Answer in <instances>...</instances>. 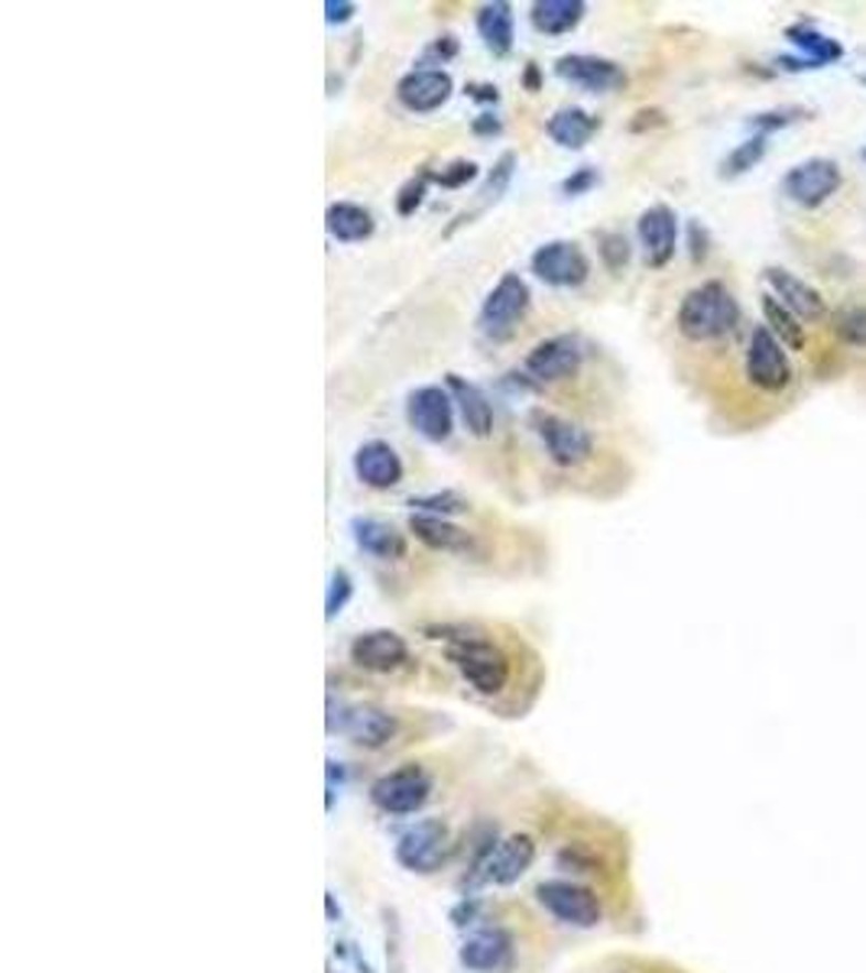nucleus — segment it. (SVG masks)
<instances>
[{
    "label": "nucleus",
    "mask_w": 866,
    "mask_h": 973,
    "mask_svg": "<svg viewBox=\"0 0 866 973\" xmlns=\"http://www.w3.org/2000/svg\"><path fill=\"white\" fill-rule=\"evenodd\" d=\"M526 85H529L532 91L539 88V68H535V65H529V68H526Z\"/></svg>",
    "instance_id": "47"
},
{
    "label": "nucleus",
    "mask_w": 866,
    "mask_h": 973,
    "mask_svg": "<svg viewBox=\"0 0 866 973\" xmlns=\"http://www.w3.org/2000/svg\"><path fill=\"white\" fill-rule=\"evenodd\" d=\"M535 899L549 916L572 925V928H594L604 918L600 896L591 886H581L575 879H545V883H539Z\"/></svg>",
    "instance_id": "6"
},
{
    "label": "nucleus",
    "mask_w": 866,
    "mask_h": 973,
    "mask_svg": "<svg viewBox=\"0 0 866 973\" xmlns=\"http://www.w3.org/2000/svg\"><path fill=\"white\" fill-rule=\"evenodd\" d=\"M467 95L474 101H484V105H497L500 101V91L494 85H467Z\"/></svg>",
    "instance_id": "44"
},
{
    "label": "nucleus",
    "mask_w": 866,
    "mask_h": 973,
    "mask_svg": "<svg viewBox=\"0 0 866 973\" xmlns=\"http://www.w3.org/2000/svg\"><path fill=\"white\" fill-rule=\"evenodd\" d=\"M409 532L429 545L432 552H452V555H474L477 552V539L470 532H464L462 526L442 519V516L412 513L409 519Z\"/></svg>",
    "instance_id": "24"
},
{
    "label": "nucleus",
    "mask_w": 866,
    "mask_h": 973,
    "mask_svg": "<svg viewBox=\"0 0 866 973\" xmlns=\"http://www.w3.org/2000/svg\"><path fill=\"white\" fill-rule=\"evenodd\" d=\"M762 156H766V137H750V140H744L740 147H734V150L724 156L721 175H724V179L744 175V172H750Z\"/></svg>",
    "instance_id": "31"
},
{
    "label": "nucleus",
    "mask_w": 866,
    "mask_h": 973,
    "mask_svg": "<svg viewBox=\"0 0 866 973\" xmlns=\"http://www.w3.org/2000/svg\"><path fill=\"white\" fill-rule=\"evenodd\" d=\"M597 117H591L581 108H559L549 117L545 133L562 147V150H584L591 143V137L597 133Z\"/></svg>",
    "instance_id": "28"
},
{
    "label": "nucleus",
    "mask_w": 866,
    "mask_h": 973,
    "mask_svg": "<svg viewBox=\"0 0 866 973\" xmlns=\"http://www.w3.org/2000/svg\"><path fill=\"white\" fill-rule=\"evenodd\" d=\"M529 305H532L529 283L522 280L520 273H504L497 280V287L487 292L484 305H480V315H477L480 335L494 344L510 342L517 335L520 322L526 318Z\"/></svg>",
    "instance_id": "3"
},
{
    "label": "nucleus",
    "mask_w": 866,
    "mask_h": 973,
    "mask_svg": "<svg viewBox=\"0 0 866 973\" xmlns=\"http://www.w3.org/2000/svg\"><path fill=\"white\" fill-rule=\"evenodd\" d=\"M354 474L364 487L390 490L403 480V458L397 455V448L390 442L374 439L354 452Z\"/></svg>",
    "instance_id": "19"
},
{
    "label": "nucleus",
    "mask_w": 866,
    "mask_h": 973,
    "mask_svg": "<svg viewBox=\"0 0 866 973\" xmlns=\"http://www.w3.org/2000/svg\"><path fill=\"white\" fill-rule=\"evenodd\" d=\"M470 130L477 133V137H497L500 130H504V123H500V117L494 115H480L474 117V123H470Z\"/></svg>",
    "instance_id": "43"
},
{
    "label": "nucleus",
    "mask_w": 866,
    "mask_h": 973,
    "mask_svg": "<svg viewBox=\"0 0 866 973\" xmlns=\"http://www.w3.org/2000/svg\"><path fill=\"white\" fill-rule=\"evenodd\" d=\"M864 156H866V153H864Z\"/></svg>",
    "instance_id": "48"
},
{
    "label": "nucleus",
    "mask_w": 866,
    "mask_h": 973,
    "mask_svg": "<svg viewBox=\"0 0 866 973\" xmlns=\"http://www.w3.org/2000/svg\"><path fill=\"white\" fill-rule=\"evenodd\" d=\"M354 597V581L345 569H335L332 572V581H328V591H325V620H335L342 610L347 607V601Z\"/></svg>",
    "instance_id": "36"
},
{
    "label": "nucleus",
    "mask_w": 866,
    "mask_h": 973,
    "mask_svg": "<svg viewBox=\"0 0 866 973\" xmlns=\"http://www.w3.org/2000/svg\"><path fill=\"white\" fill-rule=\"evenodd\" d=\"M445 390L455 400V409L462 415L464 429L474 439H487L494 432V402H490V397L477 383L464 380L462 374H448L445 377Z\"/></svg>",
    "instance_id": "23"
},
{
    "label": "nucleus",
    "mask_w": 866,
    "mask_h": 973,
    "mask_svg": "<svg viewBox=\"0 0 866 973\" xmlns=\"http://www.w3.org/2000/svg\"><path fill=\"white\" fill-rule=\"evenodd\" d=\"M429 799H432V776L419 763H405L393 772H383L370 786L374 808L383 811V814H393V818L415 814Z\"/></svg>",
    "instance_id": "4"
},
{
    "label": "nucleus",
    "mask_w": 866,
    "mask_h": 973,
    "mask_svg": "<svg viewBox=\"0 0 866 973\" xmlns=\"http://www.w3.org/2000/svg\"><path fill=\"white\" fill-rule=\"evenodd\" d=\"M786 36L802 50V53H809L811 62H818V65H824V62H837V58H844V46L837 43V40H831V36H824V33H818L814 26L809 23H795V26H789L786 30Z\"/></svg>",
    "instance_id": "30"
},
{
    "label": "nucleus",
    "mask_w": 866,
    "mask_h": 973,
    "mask_svg": "<svg viewBox=\"0 0 866 973\" xmlns=\"http://www.w3.org/2000/svg\"><path fill=\"white\" fill-rule=\"evenodd\" d=\"M455 53H458V40H455V36H442L439 43H432V46H429V56H439L442 62H445V58H452Z\"/></svg>",
    "instance_id": "45"
},
{
    "label": "nucleus",
    "mask_w": 866,
    "mask_h": 973,
    "mask_svg": "<svg viewBox=\"0 0 866 973\" xmlns=\"http://www.w3.org/2000/svg\"><path fill=\"white\" fill-rule=\"evenodd\" d=\"M799 115H802L799 108H792V111H766V115L753 117V127L759 130V137H766V133H772V130H779V127L799 120Z\"/></svg>",
    "instance_id": "40"
},
{
    "label": "nucleus",
    "mask_w": 866,
    "mask_h": 973,
    "mask_svg": "<svg viewBox=\"0 0 866 973\" xmlns=\"http://www.w3.org/2000/svg\"><path fill=\"white\" fill-rule=\"evenodd\" d=\"M737 322H740V305H737L734 292L717 280L685 292V299L675 312V325H679L682 338L694 344L727 338L737 328Z\"/></svg>",
    "instance_id": "2"
},
{
    "label": "nucleus",
    "mask_w": 866,
    "mask_h": 973,
    "mask_svg": "<svg viewBox=\"0 0 866 973\" xmlns=\"http://www.w3.org/2000/svg\"><path fill=\"white\" fill-rule=\"evenodd\" d=\"M597 250H600V260H604V267H607L610 273H620V270L630 263V240H627L624 234H617V230L600 234Z\"/></svg>",
    "instance_id": "35"
},
{
    "label": "nucleus",
    "mask_w": 866,
    "mask_h": 973,
    "mask_svg": "<svg viewBox=\"0 0 866 973\" xmlns=\"http://www.w3.org/2000/svg\"><path fill=\"white\" fill-rule=\"evenodd\" d=\"M747 380L762 393H782L792 383V364L786 354V344L779 342L766 325L753 328L747 344Z\"/></svg>",
    "instance_id": "7"
},
{
    "label": "nucleus",
    "mask_w": 866,
    "mask_h": 973,
    "mask_svg": "<svg viewBox=\"0 0 866 973\" xmlns=\"http://www.w3.org/2000/svg\"><path fill=\"white\" fill-rule=\"evenodd\" d=\"M841 182H844V175H841V166L834 160H805L786 175L782 188L795 205L818 208L841 188Z\"/></svg>",
    "instance_id": "16"
},
{
    "label": "nucleus",
    "mask_w": 866,
    "mask_h": 973,
    "mask_svg": "<svg viewBox=\"0 0 866 973\" xmlns=\"http://www.w3.org/2000/svg\"><path fill=\"white\" fill-rule=\"evenodd\" d=\"M458 961H462L467 971L474 973L504 971V967L513 961V938H510V931H504V928H484V931H474V934L462 944Z\"/></svg>",
    "instance_id": "20"
},
{
    "label": "nucleus",
    "mask_w": 866,
    "mask_h": 973,
    "mask_svg": "<svg viewBox=\"0 0 866 973\" xmlns=\"http://www.w3.org/2000/svg\"><path fill=\"white\" fill-rule=\"evenodd\" d=\"M325 228L338 244H364L367 237H374L377 221L357 202H332L325 212Z\"/></svg>",
    "instance_id": "26"
},
{
    "label": "nucleus",
    "mask_w": 866,
    "mask_h": 973,
    "mask_svg": "<svg viewBox=\"0 0 866 973\" xmlns=\"http://www.w3.org/2000/svg\"><path fill=\"white\" fill-rule=\"evenodd\" d=\"M354 13H357V3H350V0H325V20L332 26H342Z\"/></svg>",
    "instance_id": "41"
},
{
    "label": "nucleus",
    "mask_w": 866,
    "mask_h": 973,
    "mask_svg": "<svg viewBox=\"0 0 866 973\" xmlns=\"http://www.w3.org/2000/svg\"><path fill=\"white\" fill-rule=\"evenodd\" d=\"M513 172H517V153H504V156L494 163V170H490L487 182H484V188H480V205H477V212H484L487 205H494V202L504 198V192L510 188Z\"/></svg>",
    "instance_id": "32"
},
{
    "label": "nucleus",
    "mask_w": 866,
    "mask_h": 973,
    "mask_svg": "<svg viewBox=\"0 0 866 973\" xmlns=\"http://www.w3.org/2000/svg\"><path fill=\"white\" fill-rule=\"evenodd\" d=\"M689 237H692V260L694 263H701L704 257H707V230L701 228L697 221L689 225Z\"/></svg>",
    "instance_id": "42"
},
{
    "label": "nucleus",
    "mask_w": 866,
    "mask_h": 973,
    "mask_svg": "<svg viewBox=\"0 0 866 973\" xmlns=\"http://www.w3.org/2000/svg\"><path fill=\"white\" fill-rule=\"evenodd\" d=\"M535 863V841L529 834H510L490 844L477 860V879L490 886H513Z\"/></svg>",
    "instance_id": "12"
},
{
    "label": "nucleus",
    "mask_w": 866,
    "mask_h": 973,
    "mask_svg": "<svg viewBox=\"0 0 866 973\" xmlns=\"http://www.w3.org/2000/svg\"><path fill=\"white\" fill-rule=\"evenodd\" d=\"M529 267H532L535 280L555 289L584 287L591 277V260L575 240H545L529 257Z\"/></svg>",
    "instance_id": "8"
},
{
    "label": "nucleus",
    "mask_w": 866,
    "mask_h": 973,
    "mask_svg": "<svg viewBox=\"0 0 866 973\" xmlns=\"http://www.w3.org/2000/svg\"><path fill=\"white\" fill-rule=\"evenodd\" d=\"M597 182H600V172L594 170V166H577L569 179H562V195H565V198L587 195Z\"/></svg>",
    "instance_id": "39"
},
{
    "label": "nucleus",
    "mask_w": 866,
    "mask_h": 973,
    "mask_svg": "<svg viewBox=\"0 0 866 973\" xmlns=\"http://www.w3.org/2000/svg\"><path fill=\"white\" fill-rule=\"evenodd\" d=\"M455 82L445 68H412L397 82V98L412 115H432L448 105Z\"/></svg>",
    "instance_id": "15"
},
{
    "label": "nucleus",
    "mask_w": 866,
    "mask_h": 973,
    "mask_svg": "<svg viewBox=\"0 0 866 973\" xmlns=\"http://www.w3.org/2000/svg\"><path fill=\"white\" fill-rule=\"evenodd\" d=\"M639 120H634V123H630V127H634V130H642V127H646V123H649V127H656V123H665V117H662V111H639Z\"/></svg>",
    "instance_id": "46"
},
{
    "label": "nucleus",
    "mask_w": 866,
    "mask_h": 973,
    "mask_svg": "<svg viewBox=\"0 0 866 973\" xmlns=\"http://www.w3.org/2000/svg\"><path fill=\"white\" fill-rule=\"evenodd\" d=\"M350 662L364 672H397L409 662V642L397 630H367L354 636Z\"/></svg>",
    "instance_id": "18"
},
{
    "label": "nucleus",
    "mask_w": 866,
    "mask_h": 973,
    "mask_svg": "<svg viewBox=\"0 0 866 973\" xmlns=\"http://www.w3.org/2000/svg\"><path fill=\"white\" fill-rule=\"evenodd\" d=\"M532 429L535 435L542 439L549 458L555 461L559 467H577L584 461L591 458L594 452V439L587 429H581L572 419H562L555 412H532Z\"/></svg>",
    "instance_id": "10"
},
{
    "label": "nucleus",
    "mask_w": 866,
    "mask_h": 973,
    "mask_svg": "<svg viewBox=\"0 0 866 973\" xmlns=\"http://www.w3.org/2000/svg\"><path fill=\"white\" fill-rule=\"evenodd\" d=\"M455 400L445 387H419L405 400V419L425 442H448L455 432Z\"/></svg>",
    "instance_id": "11"
},
{
    "label": "nucleus",
    "mask_w": 866,
    "mask_h": 973,
    "mask_svg": "<svg viewBox=\"0 0 866 973\" xmlns=\"http://www.w3.org/2000/svg\"><path fill=\"white\" fill-rule=\"evenodd\" d=\"M766 287L772 289V295L802 322H821L827 315V305H824V295L818 289H811L805 280H799L795 273L789 270H779V267H769L766 270Z\"/></svg>",
    "instance_id": "21"
},
{
    "label": "nucleus",
    "mask_w": 866,
    "mask_h": 973,
    "mask_svg": "<svg viewBox=\"0 0 866 973\" xmlns=\"http://www.w3.org/2000/svg\"><path fill=\"white\" fill-rule=\"evenodd\" d=\"M474 179H477V163H470V160H455L442 172H432V182H439L442 188H464Z\"/></svg>",
    "instance_id": "38"
},
{
    "label": "nucleus",
    "mask_w": 866,
    "mask_h": 973,
    "mask_svg": "<svg viewBox=\"0 0 866 973\" xmlns=\"http://www.w3.org/2000/svg\"><path fill=\"white\" fill-rule=\"evenodd\" d=\"M335 731L350 737L357 746L380 749L393 740L397 717L377 704H338V714L328 707V734H335Z\"/></svg>",
    "instance_id": "9"
},
{
    "label": "nucleus",
    "mask_w": 866,
    "mask_h": 973,
    "mask_svg": "<svg viewBox=\"0 0 866 973\" xmlns=\"http://www.w3.org/2000/svg\"><path fill=\"white\" fill-rule=\"evenodd\" d=\"M452 854V828L442 818L415 821L397 841V863L409 873H435Z\"/></svg>",
    "instance_id": "5"
},
{
    "label": "nucleus",
    "mask_w": 866,
    "mask_h": 973,
    "mask_svg": "<svg viewBox=\"0 0 866 973\" xmlns=\"http://www.w3.org/2000/svg\"><path fill=\"white\" fill-rule=\"evenodd\" d=\"M581 360H584V347L575 335H555V338L539 342L526 354L522 370L535 383H559V380L575 377L581 370Z\"/></svg>",
    "instance_id": "13"
},
{
    "label": "nucleus",
    "mask_w": 866,
    "mask_h": 973,
    "mask_svg": "<svg viewBox=\"0 0 866 973\" xmlns=\"http://www.w3.org/2000/svg\"><path fill=\"white\" fill-rule=\"evenodd\" d=\"M636 234H639V247L646 257V267L662 270L679 247V218L669 205H652L639 215L636 221Z\"/></svg>",
    "instance_id": "17"
},
{
    "label": "nucleus",
    "mask_w": 866,
    "mask_h": 973,
    "mask_svg": "<svg viewBox=\"0 0 866 973\" xmlns=\"http://www.w3.org/2000/svg\"><path fill=\"white\" fill-rule=\"evenodd\" d=\"M409 507L425 516H442V519H448V516L464 513V510H467V500H464L462 494H455V490H442V494H422V497H412Z\"/></svg>",
    "instance_id": "34"
},
{
    "label": "nucleus",
    "mask_w": 866,
    "mask_h": 973,
    "mask_svg": "<svg viewBox=\"0 0 866 973\" xmlns=\"http://www.w3.org/2000/svg\"><path fill=\"white\" fill-rule=\"evenodd\" d=\"M584 13H587L584 0H535L529 20L542 36H565L584 20Z\"/></svg>",
    "instance_id": "27"
},
{
    "label": "nucleus",
    "mask_w": 866,
    "mask_h": 973,
    "mask_svg": "<svg viewBox=\"0 0 866 973\" xmlns=\"http://www.w3.org/2000/svg\"><path fill=\"white\" fill-rule=\"evenodd\" d=\"M762 315H766V328L786 344V350H802L805 347V328L802 318H795L772 292L762 295Z\"/></svg>",
    "instance_id": "29"
},
{
    "label": "nucleus",
    "mask_w": 866,
    "mask_h": 973,
    "mask_svg": "<svg viewBox=\"0 0 866 973\" xmlns=\"http://www.w3.org/2000/svg\"><path fill=\"white\" fill-rule=\"evenodd\" d=\"M429 182H432V172L422 170L419 175H412L409 182H405L403 188H400V195H397V212L400 215H415V208L425 202V192H429Z\"/></svg>",
    "instance_id": "37"
},
{
    "label": "nucleus",
    "mask_w": 866,
    "mask_h": 973,
    "mask_svg": "<svg viewBox=\"0 0 866 973\" xmlns=\"http://www.w3.org/2000/svg\"><path fill=\"white\" fill-rule=\"evenodd\" d=\"M834 335L851 347H866V305H847L834 315Z\"/></svg>",
    "instance_id": "33"
},
{
    "label": "nucleus",
    "mask_w": 866,
    "mask_h": 973,
    "mask_svg": "<svg viewBox=\"0 0 866 973\" xmlns=\"http://www.w3.org/2000/svg\"><path fill=\"white\" fill-rule=\"evenodd\" d=\"M474 26H477V36L484 40V46L494 56H510L513 40H517V17H513V7L507 0L484 3L477 10V17H474Z\"/></svg>",
    "instance_id": "25"
},
{
    "label": "nucleus",
    "mask_w": 866,
    "mask_h": 973,
    "mask_svg": "<svg viewBox=\"0 0 866 973\" xmlns=\"http://www.w3.org/2000/svg\"><path fill=\"white\" fill-rule=\"evenodd\" d=\"M555 75L587 95H607V91H620L627 85V72L614 58L587 56V53H572V56L559 58Z\"/></svg>",
    "instance_id": "14"
},
{
    "label": "nucleus",
    "mask_w": 866,
    "mask_h": 973,
    "mask_svg": "<svg viewBox=\"0 0 866 973\" xmlns=\"http://www.w3.org/2000/svg\"><path fill=\"white\" fill-rule=\"evenodd\" d=\"M429 633H435L432 639H445V652L452 666L477 694H500L510 685V675H513L510 656L484 633L470 627H432Z\"/></svg>",
    "instance_id": "1"
},
{
    "label": "nucleus",
    "mask_w": 866,
    "mask_h": 973,
    "mask_svg": "<svg viewBox=\"0 0 866 973\" xmlns=\"http://www.w3.org/2000/svg\"><path fill=\"white\" fill-rule=\"evenodd\" d=\"M350 536L357 542L360 552H367L370 559H380V562H400L405 559V536L387 519H377V516H354L350 519Z\"/></svg>",
    "instance_id": "22"
}]
</instances>
